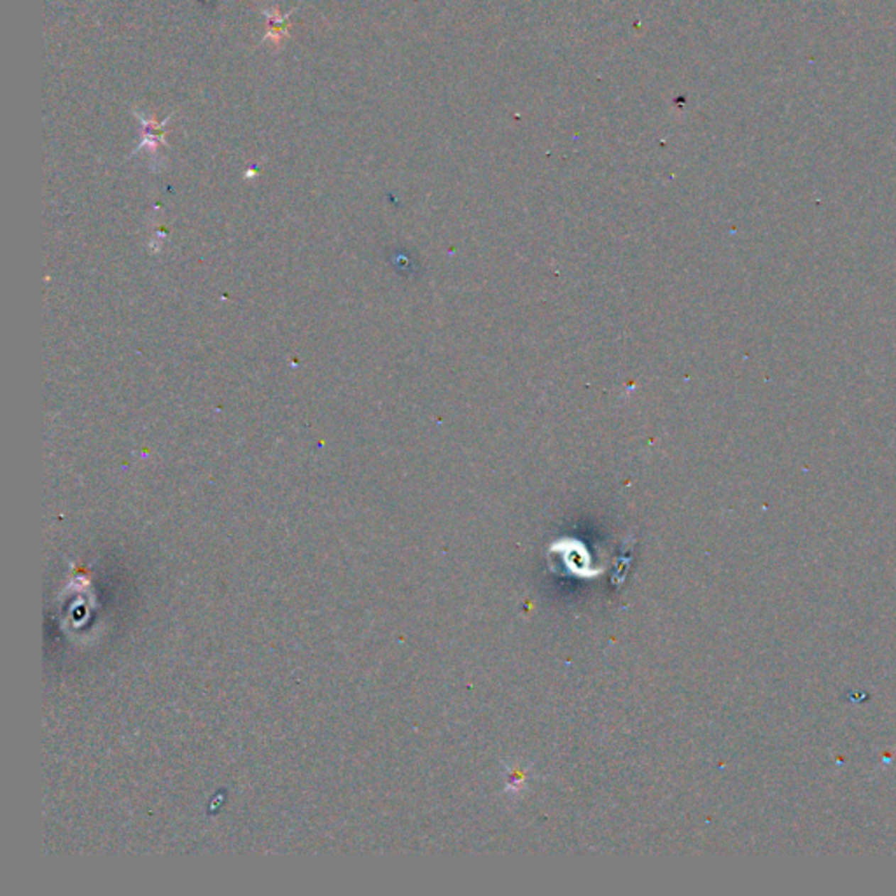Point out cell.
<instances>
[{
    "label": "cell",
    "mask_w": 896,
    "mask_h": 896,
    "mask_svg": "<svg viewBox=\"0 0 896 896\" xmlns=\"http://www.w3.org/2000/svg\"><path fill=\"white\" fill-rule=\"evenodd\" d=\"M268 18H270V32H268V35H266V37H268V39H272V37H273L275 40L282 39L280 33L288 30V28H285V21H288L289 14H285V16H282V18L280 16H272V14H268Z\"/></svg>",
    "instance_id": "cell-1"
}]
</instances>
